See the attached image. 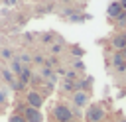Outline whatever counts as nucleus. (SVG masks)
Here are the masks:
<instances>
[{
	"instance_id": "26",
	"label": "nucleus",
	"mask_w": 126,
	"mask_h": 122,
	"mask_svg": "<svg viewBox=\"0 0 126 122\" xmlns=\"http://www.w3.org/2000/svg\"><path fill=\"white\" fill-rule=\"evenodd\" d=\"M67 122H79V120H77V118H71V120H67Z\"/></svg>"
},
{
	"instance_id": "13",
	"label": "nucleus",
	"mask_w": 126,
	"mask_h": 122,
	"mask_svg": "<svg viewBox=\"0 0 126 122\" xmlns=\"http://www.w3.org/2000/svg\"><path fill=\"white\" fill-rule=\"evenodd\" d=\"M0 57L6 59V61H12V59H14V51H12L10 47H2V49H0Z\"/></svg>"
},
{
	"instance_id": "4",
	"label": "nucleus",
	"mask_w": 126,
	"mask_h": 122,
	"mask_svg": "<svg viewBox=\"0 0 126 122\" xmlns=\"http://www.w3.org/2000/svg\"><path fill=\"white\" fill-rule=\"evenodd\" d=\"M43 102H45V96H43L39 91H28V92H26V104H28V106L41 110Z\"/></svg>"
},
{
	"instance_id": "7",
	"label": "nucleus",
	"mask_w": 126,
	"mask_h": 122,
	"mask_svg": "<svg viewBox=\"0 0 126 122\" xmlns=\"http://www.w3.org/2000/svg\"><path fill=\"white\" fill-rule=\"evenodd\" d=\"M110 45L114 47V51H122L126 47V31H118L110 37Z\"/></svg>"
},
{
	"instance_id": "17",
	"label": "nucleus",
	"mask_w": 126,
	"mask_h": 122,
	"mask_svg": "<svg viewBox=\"0 0 126 122\" xmlns=\"http://www.w3.org/2000/svg\"><path fill=\"white\" fill-rule=\"evenodd\" d=\"M8 122H26V118H24L22 114H18V112H14V114H10V118H8Z\"/></svg>"
},
{
	"instance_id": "21",
	"label": "nucleus",
	"mask_w": 126,
	"mask_h": 122,
	"mask_svg": "<svg viewBox=\"0 0 126 122\" xmlns=\"http://www.w3.org/2000/svg\"><path fill=\"white\" fill-rule=\"evenodd\" d=\"M61 49H63V45H61V43H57V45L53 43V45H51V53H53V55H57V53H61Z\"/></svg>"
},
{
	"instance_id": "12",
	"label": "nucleus",
	"mask_w": 126,
	"mask_h": 122,
	"mask_svg": "<svg viewBox=\"0 0 126 122\" xmlns=\"http://www.w3.org/2000/svg\"><path fill=\"white\" fill-rule=\"evenodd\" d=\"M22 69H24V65L20 63V59H18V57H14V59L10 61V71H12V73L18 77V75L22 73Z\"/></svg>"
},
{
	"instance_id": "6",
	"label": "nucleus",
	"mask_w": 126,
	"mask_h": 122,
	"mask_svg": "<svg viewBox=\"0 0 126 122\" xmlns=\"http://www.w3.org/2000/svg\"><path fill=\"white\" fill-rule=\"evenodd\" d=\"M110 65H112V69L118 71V73H124V71H126V59H124L122 51H114V53H112Z\"/></svg>"
},
{
	"instance_id": "1",
	"label": "nucleus",
	"mask_w": 126,
	"mask_h": 122,
	"mask_svg": "<svg viewBox=\"0 0 126 122\" xmlns=\"http://www.w3.org/2000/svg\"><path fill=\"white\" fill-rule=\"evenodd\" d=\"M85 122H104L106 118V106L102 102H91L83 114Z\"/></svg>"
},
{
	"instance_id": "3",
	"label": "nucleus",
	"mask_w": 126,
	"mask_h": 122,
	"mask_svg": "<svg viewBox=\"0 0 126 122\" xmlns=\"http://www.w3.org/2000/svg\"><path fill=\"white\" fill-rule=\"evenodd\" d=\"M71 102H73V108H87L91 104V92H87V91H75L71 94Z\"/></svg>"
},
{
	"instance_id": "5",
	"label": "nucleus",
	"mask_w": 126,
	"mask_h": 122,
	"mask_svg": "<svg viewBox=\"0 0 126 122\" xmlns=\"http://www.w3.org/2000/svg\"><path fill=\"white\" fill-rule=\"evenodd\" d=\"M22 116L26 118V122H43V114L39 108H32V106H24L22 110Z\"/></svg>"
},
{
	"instance_id": "22",
	"label": "nucleus",
	"mask_w": 126,
	"mask_h": 122,
	"mask_svg": "<svg viewBox=\"0 0 126 122\" xmlns=\"http://www.w3.org/2000/svg\"><path fill=\"white\" fill-rule=\"evenodd\" d=\"M32 61H33V63H37V65H43V63H45V59H43L41 55H35V57H32Z\"/></svg>"
},
{
	"instance_id": "20",
	"label": "nucleus",
	"mask_w": 126,
	"mask_h": 122,
	"mask_svg": "<svg viewBox=\"0 0 126 122\" xmlns=\"http://www.w3.org/2000/svg\"><path fill=\"white\" fill-rule=\"evenodd\" d=\"M116 24H118V28H126V12H124V14L116 20Z\"/></svg>"
},
{
	"instance_id": "23",
	"label": "nucleus",
	"mask_w": 126,
	"mask_h": 122,
	"mask_svg": "<svg viewBox=\"0 0 126 122\" xmlns=\"http://www.w3.org/2000/svg\"><path fill=\"white\" fill-rule=\"evenodd\" d=\"M118 2H120V6H122V10L126 12V0H118Z\"/></svg>"
},
{
	"instance_id": "15",
	"label": "nucleus",
	"mask_w": 126,
	"mask_h": 122,
	"mask_svg": "<svg viewBox=\"0 0 126 122\" xmlns=\"http://www.w3.org/2000/svg\"><path fill=\"white\" fill-rule=\"evenodd\" d=\"M53 75H55V73L51 71V67H47V65H43V67H41V79H43V77H47V79H51Z\"/></svg>"
},
{
	"instance_id": "19",
	"label": "nucleus",
	"mask_w": 126,
	"mask_h": 122,
	"mask_svg": "<svg viewBox=\"0 0 126 122\" xmlns=\"http://www.w3.org/2000/svg\"><path fill=\"white\" fill-rule=\"evenodd\" d=\"M73 67H75V71H79V73H83V71H85V65H83V61H81V59H77V61L73 63Z\"/></svg>"
},
{
	"instance_id": "25",
	"label": "nucleus",
	"mask_w": 126,
	"mask_h": 122,
	"mask_svg": "<svg viewBox=\"0 0 126 122\" xmlns=\"http://www.w3.org/2000/svg\"><path fill=\"white\" fill-rule=\"evenodd\" d=\"M116 122H126V118H118V120H116Z\"/></svg>"
},
{
	"instance_id": "18",
	"label": "nucleus",
	"mask_w": 126,
	"mask_h": 122,
	"mask_svg": "<svg viewBox=\"0 0 126 122\" xmlns=\"http://www.w3.org/2000/svg\"><path fill=\"white\" fill-rule=\"evenodd\" d=\"M71 53L77 55V57H83V55H85V49H81L79 45H73V47H71Z\"/></svg>"
},
{
	"instance_id": "24",
	"label": "nucleus",
	"mask_w": 126,
	"mask_h": 122,
	"mask_svg": "<svg viewBox=\"0 0 126 122\" xmlns=\"http://www.w3.org/2000/svg\"><path fill=\"white\" fill-rule=\"evenodd\" d=\"M122 55H124V59H126V47H124V49H122Z\"/></svg>"
},
{
	"instance_id": "11",
	"label": "nucleus",
	"mask_w": 126,
	"mask_h": 122,
	"mask_svg": "<svg viewBox=\"0 0 126 122\" xmlns=\"http://www.w3.org/2000/svg\"><path fill=\"white\" fill-rule=\"evenodd\" d=\"M91 87H93V77L77 79V89H79V91H87V92H91Z\"/></svg>"
},
{
	"instance_id": "14",
	"label": "nucleus",
	"mask_w": 126,
	"mask_h": 122,
	"mask_svg": "<svg viewBox=\"0 0 126 122\" xmlns=\"http://www.w3.org/2000/svg\"><path fill=\"white\" fill-rule=\"evenodd\" d=\"M6 102H8V89L0 87V108L6 106Z\"/></svg>"
},
{
	"instance_id": "9",
	"label": "nucleus",
	"mask_w": 126,
	"mask_h": 122,
	"mask_svg": "<svg viewBox=\"0 0 126 122\" xmlns=\"http://www.w3.org/2000/svg\"><path fill=\"white\" fill-rule=\"evenodd\" d=\"M0 77L4 79V83H8L12 89H16V81H18V77H16L8 67H2V69H0Z\"/></svg>"
},
{
	"instance_id": "2",
	"label": "nucleus",
	"mask_w": 126,
	"mask_h": 122,
	"mask_svg": "<svg viewBox=\"0 0 126 122\" xmlns=\"http://www.w3.org/2000/svg\"><path fill=\"white\" fill-rule=\"evenodd\" d=\"M51 116H53V120H57V122H67V120L73 118V110H71L69 104L57 102V104H53V108H51Z\"/></svg>"
},
{
	"instance_id": "8",
	"label": "nucleus",
	"mask_w": 126,
	"mask_h": 122,
	"mask_svg": "<svg viewBox=\"0 0 126 122\" xmlns=\"http://www.w3.org/2000/svg\"><path fill=\"white\" fill-rule=\"evenodd\" d=\"M122 14H124V10H122V6H120L118 0H114V2L108 4V8H106V16H108L110 20H118Z\"/></svg>"
},
{
	"instance_id": "16",
	"label": "nucleus",
	"mask_w": 126,
	"mask_h": 122,
	"mask_svg": "<svg viewBox=\"0 0 126 122\" xmlns=\"http://www.w3.org/2000/svg\"><path fill=\"white\" fill-rule=\"evenodd\" d=\"M69 20H71V22H85V20H87V16H85V14H73V12H71Z\"/></svg>"
},
{
	"instance_id": "28",
	"label": "nucleus",
	"mask_w": 126,
	"mask_h": 122,
	"mask_svg": "<svg viewBox=\"0 0 126 122\" xmlns=\"http://www.w3.org/2000/svg\"><path fill=\"white\" fill-rule=\"evenodd\" d=\"M0 69H2V65H0Z\"/></svg>"
},
{
	"instance_id": "10",
	"label": "nucleus",
	"mask_w": 126,
	"mask_h": 122,
	"mask_svg": "<svg viewBox=\"0 0 126 122\" xmlns=\"http://www.w3.org/2000/svg\"><path fill=\"white\" fill-rule=\"evenodd\" d=\"M61 91L63 92H75V91H79L77 89V79H69V77H65L63 79V83H61Z\"/></svg>"
},
{
	"instance_id": "27",
	"label": "nucleus",
	"mask_w": 126,
	"mask_h": 122,
	"mask_svg": "<svg viewBox=\"0 0 126 122\" xmlns=\"http://www.w3.org/2000/svg\"><path fill=\"white\" fill-rule=\"evenodd\" d=\"M6 2H8V4H14V2H16V0H6Z\"/></svg>"
}]
</instances>
